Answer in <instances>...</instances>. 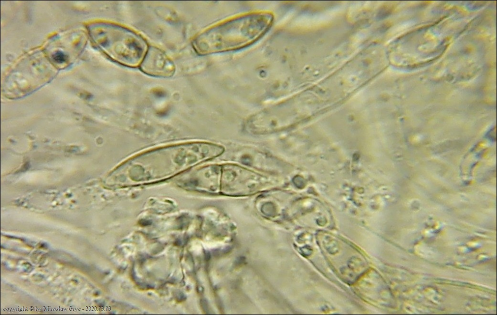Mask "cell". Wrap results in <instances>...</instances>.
I'll use <instances>...</instances> for the list:
<instances>
[{
  "mask_svg": "<svg viewBox=\"0 0 497 315\" xmlns=\"http://www.w3.org/2000/svg\"><path fill=\"white\" fill-rule=\"evenodd\" d=\"M273 20V14L268 11L239 15L204 30L195 37L192 46L200 55L242 49L262 37Z\"/></svg>",
  "mask_w": 497,
  "mask_h": 315,
  "instance_id": "cell-1",
  "label": "cell"
},
{
  "mask_svg": "<svg viewBox=\"0 0 497 315\" xmlns=\"http://www.w3.org/2000/svg\"><path fill=\"white\" fill-rule=\"evenodd\" d=\"M99 47L113 60L123 65L135 66L141 64L148 50L145 40L123 26L101 24L94 33Z\"/></svg>",
  "mask_w": 497,
  "mask_h": 315,
  "instance_id": "cell-2",
  "label": "cell"
},
{
  "mask_svg": "<svg viewBox=\"0 0 497 315\" xmlns=\"http://www.w3.org/2000/svg\"><path fill=\"white\" fill-rule=\"evenodd\" d=\"M142 70L156 76L169 75L174 67L172 62L160 49L150 46L140 64Z\"/></svg>",
  "mask_w": 497,
  "mask_h": 315,
  "instance_id": "cell-3",
  "label": "cell"
},
{
  "mask_svg": "<svg viewBox=\"0 0 497 315\" xmlns=\"http://www.w3.org/2000/svg\"><path fill=\"white\" fill-rule=\"evenodd\" d=\"M67 57L66 54L60 50L55 51L51 55L52 60L56 63L61 64L67 60Z\"/></svg>",
  "mask_w": 497,
  "mask_h": 315,
  "instance_id": "cell-4",
  "label": "cell"
}]
</instances>
